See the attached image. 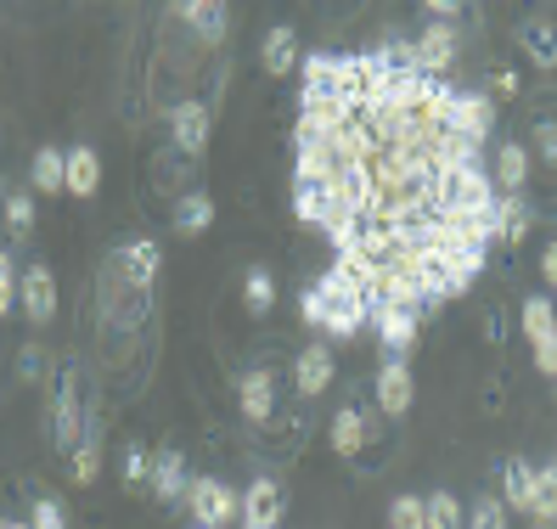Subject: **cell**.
Listing matches in <instances>:
<instances>
[{"mask_svg":"<svg viewBox=\"0 0 557 529\" xmlns=\"http://www.w3.org/2000/svg\"><path fill=\"white\" fill-rule=\"evenodd\" d=\"M315 293L326 305V333L333 339H355L360 327L372 321V293H367V282H360L355 271H344V264H333V271L315 282Z\"/></svg>","mask_w":557,"mask_h":529,"instance_id":"6da1fadb","label":"cell"},{"mask_svg":"<svg viewBox=\"0 0 557 529\" xmlns=\"http://www.w3.org/2000/svg\"><path fill=\"white\" fill-rule=\"evenodd\" d=\"M186 502H191V524H203V529H232L243 518V495L225 484V479H214V473L191 479Z\"/></svg>","mask_w":557,"mask_h":529,"instance_id":"7a4b0ae2","label":"cell"},{"mask_svg":"<svg viewBox=\"0 0 557 529\" xmlns=\"http://www.w3.org/2000/svg\"><path fill=\"white\" fill-rule=\"evenodd\" d=\"M282 513H287V490L271 479V473H259L248 490H243V529H282Z\"/></svg>","mask_w":557,"mask_h":529,"instance_id":"3957f363","label":"cell"},{"mask_svg":"<svg viewBox=\"0 0 557 529\" xmlns=\"http://www.w3.org/2000/svg\"><path fill=\"white\" fill-rule=\"evenodd\" d=\"M372 394H377V411H383V417H406V411H411V401H417V383H411L406 355H388V360H383V367H377V383H372Z\"/></svg>","mask_w":557,"mask_h":529,"instance_id":"277c9868","label":"cell"},{"mask_svg":"<svg viewBox=\"0 0 557 529\" xmlns=\"http://www.w3.org/2000/svg\"><path fill=\"white\" fill-rule=\"evenodd\" d=\"M456 136H468V142H490V130H496V102H490L484 90H456V102H450V119H445Z\"/></svg>","mask_w":557,"mask_h":529,"instance_id":"5b68a950","label":"cell"},{"mask_svg":"<svg viewBox=\"0 0 557 529\" xmlns=\"http://www.w3.org/2000/svg\"><path fill=\"white\" fill-rule=\"evenodd\" d=\"M456 51H462V40H456V28H450L445 17L429 23V28H422V35L411 40V62H417L422 74H445L450 62H456Z\"/></svg>","mask_w":557,"mask_h":529,"instance_id":"8992f818","label":"cell"},{"mask_svg":"<svg viewBox=\"0 0 557 529\" xmlns=\"http://www.w3.org/2000/svg\"><path fill=\"white\" fill-rule=\"evenodd\" d=\"M17 299H23V316L35 321V327H46L51 316H57V276H51V264H28V271L17 276Z\"/></svg>","mask_w":557,"mask_h":529,"instance_id":"52a82bcc","label":"cell"},{"mask_svg":"<svg viewBox=\"0 0 557 529\" xmlns=\"http://www.w3.org/2000/svg\"><path fill=\"white\" fill-rule=\"evenodd\" d=\"M209 130H214V119H209L203 102H181V108L170 113V142H175V152H186V158H198V152L209 147Z\"/></svg>","mask_w":557,"mask_h":529,"instance_id":"ba28073f","label":"cell"},{"mask_svg":"<svg viewBox=\"0 0 557 529\" xmlns=\"http://www.w3.org/2000/svg\"><path fill=\"white\" fill-rule=\"evenodd\" d=\"M372 327L388 355H406L417 344V310H406V305H372Z\"/></svg>","mask_w":557,"mask_h":529,"instance_id":"9c48e42d","label":"cell"},{"mask_svg":"<svg viewBox=\"0 0 557 529\" xmlns=\"http://www.w3.org/2000/svg\"><path fill=\"white\" fill-rule=\"evenodd\" d=\"M496 243H507V248H518L523 237H530V225H535V209L523 204V192H496Z\"/></svg>","mask_w":557,"mask_h":529,"instance_id":"30bf717a","label":"cell"},{"mask_svg":"<svg viewBox=\"0 0 557 529\" xmlns=\"http://www.w3.org/2000/svg\"><path fill=\"white\" fill-rule=\"evenodd\" d=\"M237 406H243L248 422H265V417L276 411V372H271V367L243 372V383H237Z\"/></svg>","mask_w":557,"mask_h":529,"instance_id":"8fae6325","label":"cell"},{"mask_svg":"<svg viewBox=\"0 0 557 529\" xmlns=\"http://www.w3.org/2000/svg\"><path fill=\"white\" fill-rule=\"evenodd\" d=\"M113 259H119V271L129 276V287H141V293H147V287L158 282V264H163V248H158L152 237H136V243H124V248H119Z\"/></svg>","mask_w":557,"mask_h":529,"instance_id":"7c38bea8","label":"cell"},{"mask_svg":"<svg viewBox=\"0 0 557 529\" xmlns=\"http://www.w3.org/2000/svg\"><path fill=\"white\" fill-rule=\"evenodd\" d=\"M186 490H191L186 456H181V451H158V456H152V495H158L163 507H175V502H186Z\"/></svg>","mask_w":557,"mask_h":529,"instance_id":"4fadbf2b","label":"cell"},{"mask_svg":"<svg viewBox=\"0 0 557 529\" xmlns=\"http://www.w3.org/2000/svg\"><path fill=\"white\" fill-rule=\"evenodd\" d=\"M333 355H326V344H310V349H299V360H293V389L305 394V401H315V394L333 383Z\"/></svg>","mask_w":557,"mask_h":529,"instance_id":"5bb4252c","label":"cell"},{"mask_svg":"<svg viewBox=\"0 0 557 529\" xmlns=\"http://www.w3.org/2000/svg\"><path fill=\"white\" fill-rule=\"evenodd\" d=\"M51 445L57 451H74L79 440H85V428H79V401H74V383H62V394L51 401Z\"/></svg>","mask_w":557,"mask_h":529,"instance_id":"9a60e30c","label":"cell"},{"mask_svg":"<svg viewBox=\"0 0 557 529\" xmlns=\"http://www.w3.org/2000/svg\"><path fill=\"white\" fill-rule=\"evenodd\" d=\"M299 79H305L299 108H305V102H326V96H333V79H338V57H326V51L299 57Z\"/></svg>","mask_w":557,"mask_h":529,"instance_id":"2e32d148","label":"cell"},{"mask_svg":"<svg viewBox=\"0 0 557 529\" xmlns=\"http://www.w3.org/2000/svg\"><path fill=\"white\" fill-rule=\"evenodd\" d=\"M367 428H372L367 406H344V411L333 417V428H326V440H333L338 456H360V445H367Z\"/></svg>","mask_w":557,"mask_h":529,"instance_id":"e0dca14e","label":"cell"},{"mask_svg":"<svg viewBox=\"0 0 557 529\" xmlns=\"http://www.w3.org/2000/svg\"><path fill=\"white\" fill-rule=\"evenodd\" d=\"M259 62H265L271 79L293 74V69H299V35H293V28H271L265 46H259Z\"/></svg>","mask_w":557,"mask_h":529,"instance_id":"ac0fdd59","label":"cell"},{"mask_svg":"<svg viewBox=\"0 0 557 529\" xmlns=\"http://www.w3.org/2000/svg\"><path fill=\"white\" fill-rule=\"evenodd\" d=\"M28 186L35 192H69V152L40 147L35 163H28Z\"/></svg>","mask_w":557,"mask_h":529,"instance_id":"d6986e66","label":"cell"},{"mask_svg":"<svg viewBox=\"0 0 557 529\" xmlns=\"http://www.w3.org/2000/svg\"><path fill=\"white\" fill-rule=\"evenodd\" d=\"M518 46L523 51H530V62H535V69H557V23H523L518 28Z\"/></svg>","mask_w":557,"mask_h":529,"instance_id":"ffe728a7","label":"cell"},{"mask_svg":"<svg viewBox=\"0 0 557 529\" xmlns=\"http://www.w3.org/2000/svg\"><path fill=\"white\" fill-rule=\"evenodd\" d=\"M214 225V197L209 192H191L175 204V231L181 237H203V231Z\"/></svg>","mask_w":557,"mask_h":529,"instance_id":"44dd1931","label":"cell"},{"mask_svg":"<svg viewBox=\"0 0 557 529\" xmlns=\"http://www.w3.org/2000/svg\"><path fill=\"white\" fill-rule=\"evenodd\" d=\"M96 186H102V158H96L90 147H69V192L96 197Z\"/></svg>","mask_w":557,"mask_h":529,"instance_id":"7402d4cb","label":"cell"},{"mask_svg":"<svg viewBox=\"0 0 557 529\" xmlns=\"http://www.w3.org/2000/svg\"><path fill=\"white\" fill-rule=\"evenodd\" d=\"M496 181H502V192H523V181H530V147L523 142L496 147Z\"/></svg>","mask_w":557,"mask_h":529,"instance_id":"603a6c76","label":"cell"},{"mask_svg":"<svg viewBox=\"0 0 557 529\" xmlns=\"http://www.w3.org/2000/svg\"><path fill=\"white\" fill-rule=\"evenodd\" d=\"M530 518L541 529L557 524V456L546 462V468H535V502H530Z\"/></svg>","mask_w":557,"mask_h":529,"instance_id":"cb8c5ba5","label":"cell"},{"mask_svg":"<svg viewBox=\"0 0 557 529\" xmlns=\"http://www.w3.org/2000/svg\"><path fill=\"white\" fill-rule=\"evenodd\" d=\"M502 484H507V507L512 513H530V502H535V468H530V462H507V468H502Z\"/></svg>","mask_w":557,"mask_h":529,"instance_id":"d4e9b609","label":"cell"},{"mask_svg":"<svg viewBox=\"0 0 557 529\" xmlns=\"http://www.w3.org/2000/svg\"><path fill=\"white\" fill-rule=\"evenodd\" d=\"M518 310H523V333H530V344H541V339L557 333V316H552V299H546V293H530V299H523Z\"/></svg>","mask_w":557,"mask_h":529,"instance_id":"484cf974","label":"cell"},{"mask_svg":"<svg viewBox=\"0 0 557 529\" xmlns=\"http://www.w3.org/2000/svg\"><path fill=\"white\" fill-rule=\"evenodd\" d=\"M243 305H248L253 316H265V310L276 305V276L265 271V264H253V271H248V282H243Z\"/></svg>","mask_w":557,"mask_h":529,"instance_id":"4316f807","label":"cell"},{"mask_svg":"<svg viewBox=\"0 0 557 529\" xmlns=\"http://www.w3.org/2000/svg\"><path fill=\"white\" fill-rule=\"evenodd\" d=\"M422 513H429V529H462V507H456L450 490L422 495Z\"/></svg>","mask_w":557,"mask_h":529,"instance_id":"83f0119b","label":"cell"},{"mask_svg":"<svg viewBox=\"0 0 557 529\" xmlns=\"http://www.w3.org/2000/svg\"><path fill=\"white\" fill-rule=\"evenodd\" d=\"M96 473H102V434L90 428V434L74 445V479H79V484H90Z\"/></svg>","mask_w":557,"mask_h":529,"instance_id":"f1b7e54d","label":"cell"},{"mask_svg":"<svg viewBox=\"0 0 557 529\" xmlns=\"http://www.w3.org/2000/svg\"><path fill=\"white\" fill-rule=\"evenodd\" d=\"M388 529H429V513H422L417 495H395L388 502Z\"/></svg>","mask_w":557,"mask_h":529,"instance_id":"f546056e","label":"cell"},{"mask_svg":"<svg viewBox=\"0 0 557 529\" xmlns=\"http://www.w3.org/2000/svg\"><path fill=\"white\" fill-rule=\"evenodd\" d=\"M7 225H12V237H28V231H35V197L28 192L7 197Z\"/></svg>","mask_w":557,"mask_h":529,"instance_id":"4dcf8cb0","label":"cell"},{"mask_svg":"<svg viewBox=\"0 0 557 529\" xmlns=\"http://www.w3.org/2000/svg\"><path fill=\"white\" fill-rule=\"evenodd\" d=\"M468 529H507V507H502V495H479Z\"/></svg>","mask_w":557,"mask_h":529,"instance_id":"1f68e13d","label":"cell"},{"mask_svg":"<svg viewBox=\"0 0 557 529\" xmlns=\"http://www.w3.org/2000/svg\"><path fill=\"white\" fill-rule=\"evenodd\" d=\"M191 35H198V40H220L225 35V0H209V7L191 17Z\"/></svg>","mask_w":557,"mask_h":529,"instance_id":"d6a6232c","label":"cell"},{"mask_svg":"<svg viewBox=\"0 0 557 529\" xmlns=\"http://www.w3.org/2000/svg\"><path fill=\"white\" fill-rule=\"evenodd\" d=\"M28 524H35V529H69V513H62L51 495H35V507H28Z\"/></svg>","mask_w":557,"mask_h":529,"instance_id":"836d02e7","label":"cell"},{"mask_svg":"<svg viewBox=\"0 0 557 529\" xmlns=\"http://www.w3.org/2000/svg\"><path fill=\"white\" fill-rule=\"evenodd\" d=\"M152 473V462H147V451L136 445V451H124V484H141Z\"/></svg>","mask_w":557,"mask_h":529,"instance_id":"e575fe53","label":"cell"},{"mask_svg":"<svg viewBox=\"0 0 557 529\" xmlns=\"http://www.w3.org/2000/svg\"><path fill=\"white\" fill-rule=\"evenodd\" d=\"M535 147H541L546 163H557V119H541L535 124Z\"/></svg>","mask_w":557,"mask_h":529,"instance_id":"d590c367","label":"cell"},{"mask_svg":"<svg viewBox=\"0 0 557 529\" xmlns=\"http://www.w3.org/2000/svg\"><path fill=\"white\" fill-rule=\"evenodd\" d=\"M299 316H305L310 327H326V305H321V293H315V282L305 287V299H299Z\"/></svg>","mask_w":557,"mask_h":529,"instance_id":"8d00e7d4","label":"cell"},{"mask_svg":"<svg viewBox=\"0 0 557 529\" xmlns=\"http://www.w3.org/2000/svg\"><path fill=\"white\" fill-rule=\"evenodd\" d=\"M12 293H17V276H12V254H0V316L12 310Z\"/></svg>","mask_w":557,"mask_h":529,"instance_id":"74e56055","label":"cell"},{"mask_svg":"<svg viewBox=\"0 0 557 529\" xmlns=\"http://www.w3.org/2000/svg\"><path fill=\"white\" fill-rule=\"evenodd\" d=\"M535 367H541V372H546V378H557V333H552V339H541V344H535Z\"/></svg>","mask_w":557,"mask_h":529,"instance_id":"f35d334b","label":"cell"},{"mask_svg":"<svg viewBox=\"0 0 557 529\" xmlns=\"http://www.w3.org/2000/svg\"><path fill=\"white\" fill-rule=\"evenodd\" d=\"M422 7H429L434 17H445V23H450V17H462V7H468V0H422Z\"/></svg>","mask_w":557,"mask_h":529,"instance_id":"ab89813d","label":"cell"},{"mask_svg":"<svg viewBox=\"0 0 557 529\" xmlns=\"http://www.w3.org/2000/svg\"><path fill=\"white\" fill-rule=\"evenodd\" d=\"M541 276L552 282V293H557V243H546L541 248Z\"/></svg>","mask_w":557,"mask_h":529,"instance_id":"60d3db41","label":"cell"},{"mask_svg":"<svg viewBox=\"0 0 557 529\" xmlns=\"http://www.w3.org/2000/svg\"><path fill=\"white\" fill-rule=\"evenodd\" d=\"M490 85H496V96H507V102H512V96H518V74H496V79H490Z\"/></svg>","mask_w":557,"mask_h":529,"instance_id":"b9f144b4","label":"cell"},{"mask_svg":"<svg viewBox=\"0 0 557 529\" xmlns=\"http://www.w3.org/2000/svg\"><path fill=\"white\" fill-rule=\"evenodd\" d=\"M203 7H209V0H175V12H181V17H186V23H191V17H198V12H203Z\"/></svg>","mask_w":557,"mask_h":529,"instance_id":"7bdbcfd3","label":"cell"},{"mask_svg":"<svg viewBox=\"0 0 557 529\" xmlns=\"http://www.w3.org/2000/svg\"><path fill=\"white\" fill-rule=\"evenodd\" d=\"M7 529H35V524H12V518H7Z\"/></svg>","mask_w":557,"mask_h":529,"instance_id":"ee69618b","label":"cell"},{"mask_svg":"<svg viewBox=\"0 0 557 529\" xmlns=\"http://www.w3.org/2000/svg\"><path fill=\"white\" fill-rule=\"evenodd\" d=\"M0 529H7V518H0Z\"/></svg>","mask_w":557,"mask_h":529,"instance_id":"f6af8a7d","label":"cell"},{"mask_svg":"<svg viewBox=\"0 0 557 529\" xmlns=\"http://www.w3.org/2000/svg\"><path fill=\"white\" fill-rule=\"evenodd\" d=\"M191 529H203V524H191Z\"/></svg>","mask_w":557,"mask_h":529,"instance_id":"bcb514c9","label":"cell"}]
</instances>
